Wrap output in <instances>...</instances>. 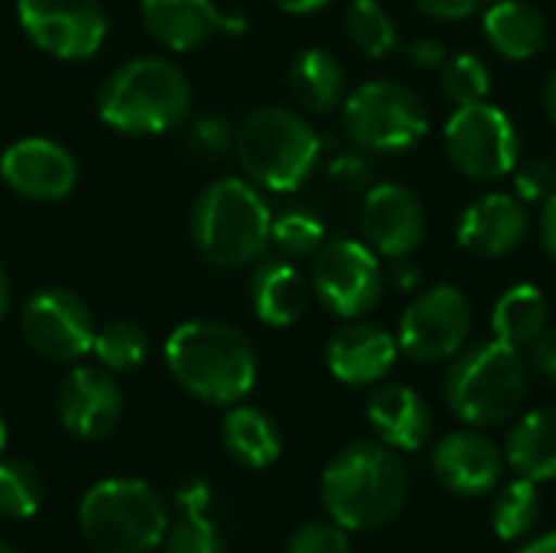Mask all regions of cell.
<instances>
[{"mask_svg": "<svg viewBox=\"0 0 556 553\" xmlns=\"http://www.w3.org/2000/svg\"><path fill=\"white\" fill-rule=\"evenodd\" d=\"M407 466L388 443L355 440L323 469L319 495L336 525L345 531H375L394 521L407 502Z\"/></svg>", "mask_w": 556, "mask_h": 553, "instance_id": "6da1fadb", "label": "cell"}, {"mask_svg": "<svg viewBox=\"0 0 556 553\" xmlns=\"http://www.w3.org/2000/svg\"><path fill=\"white\" fill-rule=\"evenodd\" d=\"M169 375L182 391L212 404H241L257 381V355L251 339L218 319H192L169 332L163 349Z\"/></svg>", "mask_w": 556, "mask_h": 553, "instance_id": "7a4b0ae2", "label": "cell"}, {"mask_svg": "<svg viewBox=\"0 0 556 553\" xmlns=\"http://www.w3.org/2000/svg\"><path fill=\"white\" fill-rule=\"evenodd\" d=\"M192 108V85L186 72L160 55H140L108 75L98 91V117L134 137L166 134L186 121Z\"/></svg>", "mask_w": 556, "mask_h": 553, "instance_id": "3957f363", "label": "cell"}, {"mask_svg": "<svg viewBox=\"0 0 556 553\" xmlns=\"http://www.w3.org/2000/svg\"><path fill=\"white\" fill-rule=\"evenodd\" d=\"M270 222L264 196L248 179L225 176L199 192L189 212V235L208 264L231 271L264 257L270 244Z\"/></svg>", "mask_w": 556, "mask_h": 553, "instance_id": "277c9868", "label": "cell"}, {"mask_svg": "<svg viewBox=\"0 0 556 553\" xmlns=\"http://www.w3.org/2000/svg\"><path fill=\"white\" fill-rule=\"evenodd\" d=\"M78 531L98 553H150L169 531V508L150 482L114 476L81 495Z\"/></svg>", "mask_w": 556, "mask_h": 553, "instance_id": "5b68a950", "label": "cell"}, {"mask_svg": "<svg viewBox=\"0 0 556 553\" xmlns=\"http://www.w3.org/2000/svg\"><path fill=\"white\" fill-rule=\"evenodd\" d=\"M319 153L323 140L309 121L280 104L251 111L235 130V156L244 176L270 192L300 189L313 176Z\"/></svg>", "mask_w": 556, "mask_h": 553, "instance_id": "8992f818", "label": "cell"}, {"mask_svg": "<svg viewBox=\"0 0 556 553\" xmlns=\"http://www.w3.org/2000/svg\"><path fill=\"white\" fill-rule=\"evenodd\" d=\"M443 394L450 411L463 424L476 430L502 427L518 414L528 394V365L521 359V349L492 339L459 352L453 368L446 372Z\"/></svg>", "mask_w": 556, "mask_h": 553, "instance_id": "52a82bcc", "label": "cell"}, {"mask_svg": "<svg viewBox=\"0 0 556 553\" xmlns=\"http://www.w3.org/2000/svg\"><path fill=\"white\" fill-rule=\"evenodd\" d=\"M342 130L365 153H401L424 140L430 117L417 91L401 81H365L342 101Z\"/></svg>", "mask_w": 556, "mask_h": 553, "instance_id": "ba28073f", "label": "cell"}, {"mask_svg": "<svg viewBox=\"0 0 556 553\" xmlns=\"http://www.w3.org/2000/svg\"><path fill=\"white\" fill-rule=\"evenodd\" d=\"M443 143L450 163L463 176L479 183H495L508 176L521 160V137L515 121L489 101L456 108L446 121Z\"/></svg>", "mask_w": 556, "mask_h": 553, "instance_id": "9c48e42d", "label": "cell"}, {"mask_svg": "<svg viewBox=\"0 0 556 553\" xmlns=\"http://www.w3.org/2000/svg\"><path fill=\"white\" fill-rule=\"evenodd\" d=\"M472 332V303L453 284H437L410 300L401 316L397 345L410 362L440 365L463 352Z\"/></svg>", "mask_w": 556, "mask_h": 553, "instance_id": "30bf717a", "label": "cell"}, {"mask_svg": "<svg viewBox=\"0 0 556 553\" xmlns=\"http://www.w3.org/2000/svg\"><path fill=\"white\" fill-rule=\"evenodd\" d=\"M381 287L384 274L371 244L332 238L313 254V290L319 303L342 319H358L375 310Z\"/></svg>", "mask_w": 556, "mask_h": 553, "instance_id": "8fae6325", "label": "cell"}, {"mask_svg": "<svg viewBox=\"0 0 556 553\" xmlns=\"http://www.w3.org/2000/svg\"><path fill=\"white\" fill-rule=\"evenodd\" d=\"M29 349L55 365H75L94 345V319L81 297L65 287H42L23 303L20 316Z\"/></svg>", "mask_w": 556, "mask_h": 553, "instance_id": "7c38bea8", "label": "cell"}, {"mask_svg": "<svg viewBox=\"0 0 556 553\" xmlns=\"http://www.w3.org/2000/svg\"><path fill=\"white\" fill-rule=\"evenodd\" d=\"M16 20L29 42L55 59H88L108 36L98 0H16Z\"/></svg>", "mask_w": 556, "mask_h": 553, "instance_id": "4fadbf2b", "label": "cell"}, {"mask_svg": "<svg viewBox=\"0 0 556 553\" xmlns=\"http://www.w3.org/2000/svg\"><path fill=\"white\" fill-rule=\"evenodd\" d=\"M124 411V394L114 372L101 365H75L55 394V414L75 440H104L114 433Z\"/></svg>", "mask_w": 556, "mask_h": 553, "instance_id": "5bb4252c", "label": "cell"}, {"mask_svg": "<svg viewBox=\"0 0 556 553\" xmlns=\"http://www.w3.org/2000/svg\"><path fill=\"white\" fill-rule=\"evenodd\" d=\"M362 235L391 261L410 257L427 235V212L417 192L401 183H375L362 196Z\"/></svg>", "mask_w": 556, "mask_h": 553, "instance_id": "9a60e30c", "label": "cell"}, {"mask_svg": "<svg viewBox=\"0 0 556 553\" xmlns=\"http://www.w3.org/2000/svg\"><path fill=\"white\" fill-rule=\"evenodd\" d=\"M0 176L3 183L29 199V202H55L65 199L78 183V163L75 156L46 137H23L10 143L0 156Z\"/></svg>", "mask_w": 556, "mask_h": 553, "instance_id": "2e32d148", "label": "cell"}, {"mask_svg": "<svg viewBox=\"0 0 556 553\" xmlns=\"http://www.w3.org/2000/svg\"><path fill=\"white\" fill-rule=\"evenodd\" d=\"M430 473L446 492L459 499H479L495 492V486H502L505 456L485 433L456 430L433 447Z\"/></svg>", "mask_w": 556, "mask_h": 553, "instance_id": "e0dca14e", "label": "cell"}, {"mask_svg": "<svg viewBox=\"0 0 556 553\" xmlns=\"http://www.w3.org/2000/svg\"><path fill=\"white\" fill-rule=\"evenodd\" d=\"M397 336L368 319H345L326 345V365L336 381L349 388H368L381 381L397 362Z\"/></svg>", "mask_w": 556, "mask_h": 553, "instance_id": "ac0fdd59", "label": "cell"}, {"mask_svg": "<svg viewBox=\"0 0 556 553\" xmlns=\"http://www.w3.org/2000/svg\"><path fill=\"white\" fill-rule=\"evenodd\" d=\"M140 16L147 33L173 52L199 49L215 33L248 29L244 16L218 13L212 0H140Z\"/></svg>", "mask_w": 556, "mask_h": 553, "instance_id": "d6986e66", "label": "cell"}, {"mask_svg": "<svg viewBox=\"0 0 556 553\" xmlns=\"http://www.w3.org/2000/svg\"><path fill=\"white\" fill-rule=\"evenodd\" d=\"M528 228H531V218L518 196L489 192L466 205L456 225V238L469 254L492 261V257L511 254L528 238Z\"/></svg>", "mask_w": 556, "mask_h": 553, "instance_id": "ffe728a7", "label": "cell"}, {"mask_svg": "<svg viewBox=\"0 0 556 553\" xmlns=\"http://www.w3.org/2000/svg\"><path fill=\"white\" fill-rule=\"evenodd\" d=\"M368 424L381 443L394 447L397 453H414L433 433V411L417 388L384 385L368 401Z\"/></svg>", "mask_w": 556, "mask_h": 553, "instance_id": "44dd1931", "label": "cell"}, {"mask_svg": "<svg viewBox=\"0 0 556 553\" xmlns=\"http://www.w3.org/2000/svg\"><path fill=\"white\" fill-rule=\"evenodd\" d=\"M254 316L270 329L293 326L309 303V284L306 277L283 257H264L251 274L248 290Z\"/></svg>", "mask_w": 556, "mask_h": 553, "instance_id": "7402d4cb", "label": "cell"}, {"mask_svg": "<svg viewBox=\"0 0 556 553\" xmlns=\"http://www.w3.org/2000/svg\"><path fill=\"white\" fill-rule=\"evenodd\" d=\"M482 29L489 46L511 59V62H525L534 59L544 42H547V20L538 7L525 3V0H495L485 7L482 16Z\"/></svg>", "mask_w": 556, "mask_h": 553, "instance_id": "603a6c76", "label": "cell"}, {"mask_svg": "<svg viewBox=\"0 0 556 553\" xmlns=\"http://www.w3.org/2000/svg\"><path fill=\"white\" fill-rule=\"evenodd\" d=\"M222 447L244 469H267L280 460L283 437L270 414L261 407L235 404L222 420Z\"/></svg>", "mask_w": 556, "mask_h": 553, "instance_id": "cb8c5ba5", "label": "cell"}, {"mask_svg": "<svg viewBox=\"0 0 556 553\" xmlns=\"http://www.w3.org/2000/svg\"><path fill=\"white\" fill-rule=\"evenodd\" d=\"M505 460L515 476L531 482L556 479V404L525 414L505 443Z\"/></svg>", "mask_w": 556, "mask_h": 553, "instance_id": "d4e9b609", "label": "cell"}, {"mask_svg": "<svg viewBox=\"0 0 556 553\" xmlns=\"http://www.w3.org/2000/svg\"><path fill=\"white\" fill-rule=\"evenodd\" d=\"M290 95L313 114H329L345 101V68L329 49H303L287 72Z\"/></svg>", "mask_w": 556, "mask_h": 553, "instance_id": "484cf974", "label": "cell"}, {"mask_svg": "<svg viewBox=\"0 0 556 553\" xmlns=\"http://www.w3.org/2000/svg\"><path fill=\"white\" fill-rule=\"evenodd\" d=\"M551 323V306L547 297L534 284H515L505 290L492 310V332L495 339L515 345V349H531Z\"/></svg>", "mask_w": 556, "mask_h": 553, "instance_id": "4316f807", "label": "cell"}, {"mask_svg": "<svg viewBox=\"0 0 556 553\" xmlns=\"http://www.w3.org/2000/svg\"><path fill=\"white\" fill-rule=\"evenodd\" d=\"M541 521V492L531 479H515L505 489H498L492 505V531L502 541H521L528 538Z\"/></svg>", "mask_w": 556, "mask_h": 553, "instance_id": "83f0119b", "label": "cell"}, {"mask_svg": "<svg viewBox=\"0 0 556 553\" xmlns=\"http://www.w3.org/2000/svg\"><path fill=\"white\" fill-rule=\"evenodd\" d=\"M345 29L349 39L371 59H384L401 46L397 23L381 0H352L345 10Z\"/></svg>", "mask_w": 556, "mask_h": 553, "instance_id": "f1b7e54d", "label": "cell"}, {"mask_svg": "<svg viewBox=\"0 0 556 553\" xmlns=\"http://www.w3.org/2000/svg\"><path fill=\"white\" fill-rule=\"evenodd\" d=\"M46 502V482L39 469L26 460L0 456V515L13 521L33 518Z\"/></svg>", "mask_w": 556, "mask_h": 553, "instance_id": "f546056e", "label": "cell"}, {"mask_svg": "<svg viewBox=\"0 0 556 553\" xmlns=\"http://www.w3.org/2000/svg\"><path fill=\"white\" fill-rule=\"evenodd\" d=\"M91 352H94L98 365L108 368V372H114V375L117 372H134L147 359L150 339H147V332L134 319H114V323H104L94 332Z\"/></svg>", "mask_w": 556, "mask_h": 553, "instance_id": "4dcf8cb0", "label": "cell"}, {"mask_svg": "<svg viewBox=\"0 0 556 553\" xmlns=\"http://www.w3.org/2000/svg\"><path fill=\"white\" fill-rule=\"evenodd\" d=\"M440 88L443 95L463 108V104H476V101H485L489 88H492V75H489V65L476 55V52H459V55H450L440 68Z\"/></svg>", "mask_w": 556, "mask_h": 553, "instance_id": "1f68e13d", "label": "cell"}, {"mask_svg": "<svg viewBox=\"0 0 556 553\" xmlns=\"http://www.w3.org/2000/svg\"><path fill=\"white\" fill-rule=\"evenodd\" d=\"M270 241L287 257H313L326 244V225L309 209H287L270 222Z\"/></svg>", "mask_w": 556, "mask_h": 553, "instance_id": "d6a6232c", "label": "cell"}, {"mask_svg": "<svg viewBox=\"0 0 556 553\" xmlns=\"http://www.w3.org/2000/svg\"><path fill=\"white\" fill-rule=\"evenodd\" d=\"M163 553H228V544L208 515L179 512L163 538Z\"/></svg>", "mask_w": 556, "mask_h": 553, "instance_id": "836d02e7", "label": "cell"}, {"mask_svg": "<svg viewBox=\"0 0 556 553\" xmlns=\"http://www.w3.org/2000/svg\"><path fill=\"white\" fill-rule=\"evenodd\" d=\"M283 553H352V541H349V531L336 525L332 518L306 521L290 535Z\"/></svg>", "mask_w": 556, "mask_h": 553, "instance_id": "e575fe53", "label": "cell"}, {"mask_svg": "<svg viewBox=\"0 0 556 553\" xmlns=\"http://www.w3.org/2000/svg\"><path fill=\"white\" fill-rule=\"evenodd\" d=\"M515 192L521 202H547L556 192V166L551 160L531 156L515 166Z\"/></svg>", "mask_w": 556, "mask_h": 553, "instance_id": "d590c367", "label": "cell"}, {"mask_svg": "<svg viewBox=\"0 0 556 553\" xmlns=\"http://www.w3.org/2000/svg\"><path fill=\"white\" fill-rule=\"evenodd\" d=\"M235 147V130L222 117H202L189 130V150L202 160H218Z\"/></svg>", "mask_w": 556, "mask_h": 553, "instance_id": "8d00e7d4", "label": "cell"}, {"mask_svg": "<svg viewBox=\"0 0 556 553\" xmlns=\"http://www.w3.org/2000/svg\"><path fill=\"white\" fill-rule=\"evenodd\" d=\"M329 176L339 189L345 192H368L375 186V169H371V160L365 153H342L332 160L329 166Z\"/></svg>", "mask_w": 556, "mask_h": 553, "instance_id": "74e56055", "label": "cell"}, {"mask_svg": "<svg viewBox=\"0 0 556 553\" xmlns=\"http://www.w3.org/2000/svg\"><path fill=\"white\" fill-rule=\"evenodd\" d=\"M420 13L433 20H469L479 10H485L492 0H414Z\"/></svg>", "mask_w": 556, "mask_h": 553, "instance_id": "f35d334b", "label": "cell"}, {"mask_svg": "<svg viewBox=\"0 0 556 553\" xmlns=\"http://www.w3.org/2000/svg\"><path fill=\"white\" fill-rule=\"evenodd\" d=\"M212 505V489L205 479H186L176 486V508L189 515H208Z\"/></svg>", "mask_w": 556, "mask_h": 553, "instance_id": "ab89813d", "label": "cell"}, {"mask_svg": "<svg viewBox=\"0 0 556 553\" xmlns=\"http://www.w3.org/2000/svg\"><path fill=\"white\" fill-rule=\"evenodd\" d=\"M531 362H534V368H538L547 381H556V329H547V332L531 345Z\"/></svg>", "mask_w": 556, "mask_h": 553, "instance_id": "60d3db41", "label": "cell"}, {"mask_svg": "<svg viewBox=\"0 0 556 553\" xmlns=\"http://www.w3.org/2000/svg\"><path fill=\"white\" fill-rule=\"evenodd\" d=\"M410 62L420 65V68H443V62L450 59L446 49L437 42V39H414L410 49H407Z\"/></svg>", "mask_w": 556, "mask_h": 553, "instance_id": "b9f144b4", "label": "cell"}, {"mask_svg": "<svg viewBox=\"0 0 556 553\" xmlns=\"http://www.w3.org/2000/svg\"><path fill=\"white\" fill-rule=\"evenodd\" d=\"M391 284H394L397 290H404V293L417 290V284H420V267H417L410 257H397V261L391 264Z\"/></svg>", "mask_w": 556, "mask_h": 553, "instance_id": "7bdbcfd3", "label": "cell"}, {"mask_svg": "<svg viewBox=\"0 0 556 553\" xmlns=\"http://www.w3.org/2000/svg\"><path fill=\"white\" fill-rule=\"evenodd\" d=\"M538 231H541V244L547 248V254L556 261V192L544 202V212H541V225H538Z\"/></svg>", "mask_w": 556, "mask_h": 553, "instance_id": "ee69618b", "label": "cell"}, {"mask_svg": "<svg viewBox=\"0 0 556 553\" xmlns=\"http://www.w3.org/2000/svg\"><path fill=\"white\" fill-rule=\"evenodd\" d=\"M283 13H293V16H306V13H316L323 10L329 0H274Z\"/></svg>", "mask_w": 556, "mask_h": 553, "instance_id": "f6af8a7d", "label": "cell"}, {"mask_svg": "<svg viewBox=\"0 0 556 553\" xmlns=\"http://www.w3.org/2000/svg\"><path fill=\"white\" fill-rule=\"evenodd\" d=\"M518 553H556V535H541V538L528 541Z\"/></svg>", "mask_w": 556, "mask_h": 553, "instance_id": "bcb514c9", "label": "cell"}, {"mask_svg": "<svg viewBox=\"0 0 556 553\" xmlns=\"http://www.w3.org/2000/svg\"><path fill=\"white\" fill-rule=\"evenodd\" d=\"M544 108H547L551 121H554V124H556V72H554V75H551L547 88H544Z\"/></svg>", "mask_w": 556, "mask_h": 553, "instance_id": "7dc6e473", "label": "cell"}, {"mask_svg": "<svg viewBox=\"0 0 556 553\" xmlns=\"http://www.w3.org/2000/svg\"><path fill=\"white\" fill-rule=\"evenodd\" d=\"M7 310H10V280H7V274L0 267V319L7 316Z\"/></svg>", "mask_w": 556, "mask_h": 553, "instance_id": "c3c4849f", "label": "cell"}, {"mask_svg": "<svg viewBox=\"0 0 556 553\" xmlns=\"http://www.w3.org/2000/svg\"><path fill=\"white\" fill-rule=\"evenodd\" d=\"M3 450H7V424L0 417V456H3Z\"/></svg>", "mask_w": 556, "mask_h": 553, "instance_id": "681fc988", "label": "cell"}, {"mask_svg": "<svg viewBox=\"0 0 556 553\" xmlns=\"http://www.w3.org/2000/svg\"><path fill=\"white\" fill-rule=\"evenodd\" d=\"M0 553H16V551H10V548H3V544H0Z\"/></svg>", "mask_w": 556, "mask_h": 553, "instance_id": "f907efd6", "label": "cell"}, {"mask_svg": "<svg viewBox=\"0 0 556 553\" xmlns=\"http://www.w3.org/2000/svg\"><path fill=\"white\" fill-rule=\"evenodd\" d=\"M554 166H556V163H554Z\"/></svg>", "mask_w": 556, "mask_h": 553, "instance_id": "816d5d0a", "label": "cell"}]
</instances>
